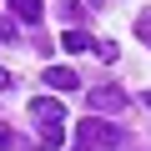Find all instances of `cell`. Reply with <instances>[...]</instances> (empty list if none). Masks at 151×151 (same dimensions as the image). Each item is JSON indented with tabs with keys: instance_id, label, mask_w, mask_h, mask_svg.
I'll return each instance as SVG.
<instances>
[{
	"instance_id": "obj_1",
	"label": "cell",
	"mask_w": 151,
	"mask_h": 151,
	"mask_svg": "<svg viewBox=\"0 0 151 151\" xmlns=\"http://www.w3.org/2000/svg\"><path fill=\"white\" fill-rule=\"evenodd\" d=\"M76 141H81V151H116L121 146V131L101 116H86L81 126H76Z\"/></svg>"
},
{
	"instance_id": "obj_2",
	"label": "cell",
	"mask_w": 151,
	"mask_h": 151,
	"mask_svg": "<svg viewBox=\"0 0 151 151\" xmlns=\"http://www.w3.org/2000/svg\"><path fill=\"white\" fill-rule=\"evenodd\" d=\"M86 106H91V116H116V111H126L131 106V96L121 91V86H96V91H86Z\"/></svg>"
},
{
	"instance_id": "obj_3",
	"label": "cell",
	"mask_w": 151,
	"mask_h": 151,
	"mask_svg": "<svg viewBox=\"0 0 151 151\" xmlns=\"http://www.w3.org/2000/svg\"><path fill=\"white\" fill-rule=\"evenodd\" d=\"M30 121H35V126H65V101L35 96V101H30Z\"/></svg>"
},
{
	"instance_id": "obj_4",
	"label": "cell",
	"mask_w": 151,
	"mask_h": 151,
	"mask_svg": "<svg viewBox=\"0 0 151 151\" xmlns=\"http://www.w3.org/2000/svg\"><path fill=\"white\" fill-rule=\"evenodd\" d=\"M45 86H50V91H76L81 76H76L70 65H45Z\"/></svg>"
},
{
	"instance_id": "obj_5",
	"label": "cell",
	"mask_w": 151,
	"mask_h": 151,
	"mask_svg": "<svg viewBox=\"0 0 151 151\" xmlns=\"http://www.w3.org/2000/svg\"><path fill=\"white\" fill-rule=\"evenodd\" d=\"M10 10H15L20 25H40V15H45V10H40V0H10Z\"/></svg>"
},
{
	"instance_id": "obj_6",
	"label": "cell",
	"mask_w": 151,
	"mask_h": 151,
	"mask_svg": "<svg viewBox=\"0 0 151 151\" xmlns=\"http://www.w3.org/2000/svg\"><path fill=\"white\" fill-rule=\"evenodd\" d=\"M60 50H91V55H96V40H91L86 30H65V35H60Z\"/></svg>"
},
{
	"instance_id": "obj_7",
	"label": "cell",
	"mask_w": 151,
	"mask_h": 151,
	"mask_svg": "<svg viewBox=\"0 0 151 151\" xmlns=\"http://www.w3.org/2000/svg\"><path fill=\"white\" fill-rule=\"evenodd\" d=\"M60 20L65 25H81L86 20V5H81V0H60Z\"/></svg>"
},
{
	"instance_id": "obj_8",
	"label": "cell",
	"mask_w": 151,
	"mask_h": 151,
	"mask_svg": "<svg viewBox=\"0 0 151 151\" xmlns=\"http://www.w3.org/2000/svg\"><path fill=\"white\" fill-rule=\"evenodd\" d=\"M35 141H40L45 151H55V146L65 141V126H40V136H35Z\"/></svg>"
},
{
	"instance_id": "obj_9",
	"label": "cell",
	"mask_w": 151,
	"mask_h": 151,
	"mask_svg": "<svg viewBox=\"0 0 151 151\" xmlns=\"http://www.w3.org/2000/svg\"><path fill=\"white\" fill-rule=\"evenodd\" d=\"M136 40L151 50V10H141V15H136Z\"/></svg>"
},
{
	"instance_id": "obj_10",
	"label": "cell",
	"mask_w": 151,
	"mask_h": 151,
	"mask_svg": "<svg viewBox=\"0 0 151 151\" xmlns=\"http://www.w3.org/2000/svg\"><path fill=\"white\" fill-rule=\"evenodd\" d=\"M15 30H20V20H15V15H0V40H10Z\"/></svg>"
},
{
	"instance_id": "obj_11",
	"label": "cell",
	"mask_w": 151,
	"mask_h": 151,
	"mask_svg": "<svg viewBox=\"0 0 151 151\" xmlns=\"http://www.w3.org/2000/svg\"><path fill=\"white\" fill-rule=\"evenodd\" d=\"M0 146H5V151L15 146V136H10V126H0Z\"/></svg>"
},
{
	"instance_id": "obj_12",
	"label": "cell",
	"mask_w": 151,
	"mask_h": 151,
	"mask_svg": "<svg viewBox=\"0 0 151 151\" xmlns=\"http://www.w3.org/2000/svg\"><path fill=\"white\" fill-rule=\"evenodd\" d=\"M0 91H10V70H0Z\"/></svg>"
},
{
	"instance_id": "obj_13",
	"label": "cell",
	"mask_w": 151,
	"mask_h": 151,
	"mask_svg": "<svg viewBox=\"0 0 151 151\" xmlns=\"http://www.w3.org/2000/svg\"><path fill=\"white\" fill-rule=\"evenodd\" d=\"M96 5H101V0H96Z\"/></svg>"
}]
</instances>
